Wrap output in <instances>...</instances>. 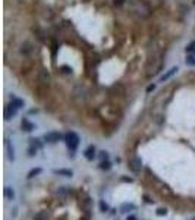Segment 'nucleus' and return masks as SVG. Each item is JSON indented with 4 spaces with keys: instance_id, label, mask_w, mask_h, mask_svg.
<instances>
[{
    "instance_id": "nucleus-37",
    "label": "nucleus",
    "mask_w": 195,
    "mask_h": 220,
    "mask_svg": "<svg viewBox=\"0 0 195 220\" xmlns=\"http://www.w3.org/2000/svg\"><path fill=\"white\" fill-rule=\"evenodd\" d=\"M154 88H156V85H154V84L148 85V87H147V92H151V91H154Z\"/></svg>"
},
{
    "instance_id": "nucleus-3",
    "label": "nucleus",
    "mask_w": 195,
    "mask_h": 220,
    "mask_svg": "<svg viewBox=\"0 0 195 220\" xmlns=\"http://www.w3.org/2000/svg\"><path fill=\"white\" fill-rule=\"evenodd\" d=\"M107 97H109V100H113V101H118V100L125 98V97H126V87H125L122 82L113 84V85L107 90Z\"/></svg>"
},
{
    "instance_id": "nucleus-14",
    "label": "nucleus",
    "mask_w": 195,
    "mask_h": 220,
    "mask_svg": "<svg viewBox=\"0 0 195 220\" xmlns=\"http://www.w3.org/2000/svg\"><path fill=\"white\" fill-rule=\"evenodd\" d=\"M47 44L50 46L51 56H53V57H56V54H57V51H59V41H57V38H56L54 35H50V37H49V43H47Z\"/></svg>"
},
{
    "instance_id": "nucleus-11",
    "label": "nucleus",
    "mask_w": 195,
    "mask_h": 220,
    "mask_svg": "<svg viewBox=\"0 0 195 220\" xmlns=\"http://www.w3.org/2000/svg\"><path fill=\"white\" fill-rule=\"evenodd\" d=\"M147 35L153 40H156L158 35H160V27L156 24V22H151V24H148V27H147Z\"/></svg>"
},
{
    "instance_id": "nucleus-19",
    "label": "nucleus",
    "mask_w": 195,
    "mask_h": 220,
    "mask_svg": "<svg viewBox=\"0 0 195 220\" xmlns=\"http://www.w3.org/2000/svg\"><path fill=\"white\" fill-rule=\"evenodd\" d=\"M5 145H6V150H8V156H9V160H15V150H13V147L11 145V142H9V140L6 138L5 140Z\"/></svg>"
},
{
    "instance_id": "nucleus-28",
    "label": "nucleus",
    "mask_w": 195,
    "mask_h": 220,
    "mask_svg": "<svg viewBox=\"0 0 195 220\" xmlns=\"http://www.w3.org/2000/svg\"><path fill=\"white\" fill-rule=\"evenodd\" d=\"M49 219V214H47V211H40L35 217H34V220H47Z\"/></svg>"
},
{
    "instance_id": "nucleus-13",
    "label": "nucleus",
    "mask_w": 195,
    "mask_h": 220,
    "mask_svg": "<svg viewBox=\"0 0 195 220\" xmlns=\"http://www.w3.org/2000/svg\"><path fill=\"white\" fill-rule=\"evenodd\" d=\"M18 110L19 109H16L13 104H6V107H5V119L6 121H11V119H13L16 115H18Z\"/></svg>"
},
{
    "instance_id": "nucleus-20",
    "label": "nucleus",
    "mask_w": 195,
    "mask_h": 220,
    "mask_svg": "<svg viewBox=\"0 0 195 220\" xmlns=\"http://www.w3.org/2000/svg\"><path fill=\"white\" fill-rule=\"evenodd\" d=\"M176 72H177V66H173V68H172L170 71H167V72H166V73H164V75H163V76L160 78V81H161V82H164V81L170 79V78H172V76H173V75H175Z\"/></svg>"
},
{
    "instance_id": "nucleus-5",
    "label": "nucleus",
    "mask_w": 195,
    "mask_h": 220,
    "mask_svg": "<svg viewBox=\"0 0 195 220\" xmlns=\"http://www.w3.org/2000/svg\"><path fill=\"white\" fill-rule=\"evenodd\" d=\"M35 53V44L30 40H25L21 46H19V54L24 57V59H28V57H32Z\"/></svg>"
},
{
    "instance_id": "nucleus-36",
    "label": "nucleus",
    "mask_w": 195,
    "mask_h": 220,
    "mask_svg": "<svg viewBox=\"0 0 195 220\" xmlns=\"http://www.w3.org/2000/svg\"><path fill=\"white\" fill-rule=\"evenodd\" d=\"M120 182H126V183H132V182H134V179H132V178H128V176H122V178H120Z\"/></svg>"
},
{
    "instance_id": "nucleus-29",
    "label": "nucleus",
    "mask_w": 195,
    "mask_h": 220,
    "mask_svg": "<svg viewBox=\"0 0 195 220\" xmlns=\"http://www.w3.org/2000/svg\"><path fill=\"white\" fill-rule=\"evenodd\" d=\"M156 214H157L158 217H164V216H167V208H164V207H158V208L156 210Z\"/></svg>"
},
{
    "instance_id": "nucleus-24",
    "label": "nucleus",
    "mask_w": 195,
    "mask_h": 220,
    "mask_svg": "<svg viewBox=\"0 0 195 220\" xmlns=\"http://www.w3.org/2000/svg\"><path fill=\"white\" fill-rule=\"evenodd\" d=\"M99 169H101V170H110L112 169V163L109 160H101L100 164H99Z\"/></svg>"
},
{
    "instance_id": "nucleus-22",
    "label": "nucleus",
    "mask_w": 195,
    "mask_h": 220,
    "mask_svg": "<svg viewBox=\"0 0 195 220\" xmlns=\"http://www.w3.org/2000/svg\"><path fill=\"white\" fill-rule=\"evenodd\" d=\"M41 173H43V169H41V167H34V169H31V170L28 172L27 178H28V179H32V178H35V176L41 175Z\"/></svg>"
},
{
    "instance_id": "nucleus-2",
    "label": "nucleus",
    "mask_w": 195,
    "mask_h": 220,
    "mask_svg": "<svg viewBox=\"0 0 195 220\" xmlns=\"http://www.w3.org/2000/svg\"><path fill=\"white\" fill-rule=\"evenodd\" d=\"M37 68H35V62L32 60V57L24 59L22 63L19 65V73L24 79H30L34 73H35Z\"/></svg>"
},
{
    "instance_id": "nucleus-12",
    "label": "nucleus",
    "mask_w": 195,
    "mask_h": 220,
    "mask_svg": "<svg viewBox=\"0 0 195 220\" xmlns=\"http://www.w3.org/2000/svg\"><path fill=\"white\" fill-rule=\"evenodd\" d=\"M139 57H134V59H131L129 60V65H128V69H126V75H131V73H134V72H137V71H139L141 69V65H139Z\"/></svg>"
},
{
    "instance_id": "nucleus-7",
    "label": "nucleus",
    "mask_w": 195,
    "mask_h": 220,
    "mask_svg": "<svg viewBox=\"0 0 195 220\" xmlns=\"http://www.w3.org/2000/svg\"><path fill=\"white\" fill-rule=\"evenodd\" d=\"M70 97H72L73 100L82 101V100H85V98L88 97V91H87V88H85L82 84H76V85L73 87V90H72Z\"/></svg>"
},
{
    "instance_id": "nucleus-8",
    "label": "nucleus",
    "mask_w": 195,
    "mask_h": 220,
    "mask_svg": "<svg viewBox=\"0 0 195 220\" xmlns=\"http://www.w3.org/2000/svg\"><path fill=\"white\" fill-rule=\"evenodd\" d=\"M34 82H40V84H44V85H50L51 82V76L49 73V71L46 69H38L34 75Z\"/></svg>"
},
{
    "instance_id": "nucleus-10",
    "label": "nucleus",
    "mask_w": 195,
    "mask_h": 220,
    "mask_svg": "<svg viewBox=\"0 0 195 220\" xmlns=\"http://www.w3.org/2000/svg\"><path fill=\"white\" fill-rule=\"evenodd\" d=\"M128 167H129L134 173H138V172H141V169H142V160L135 156V157H132V159L128 161Z\"/></svg>"
},
{
    "instance_id": "nucleus-40",
    "label": "nucleus",
    "mask_w": 195,
    "mask_h": 220,
    "mask_svg": "<svg viewBox=\"0 0 195 220\" xmlns=\"http://www.w3.org/2000/svg\"><path fill=\"white\" fill-rule=\"evenodd\" d=\"M12 216H13V217H16V216H18V208H13V213H12Z\"/></svg>"
},
{
    "instance_id": "nucleus-38",
    "label": "nucleus",
    "mask_w": 195,
    "mask_h": 220,
    "mask_svg": "<svg viewBox=\"0 0 195 220\" xmlns=\"http://www.w3.org/2000/svg\"><path fill=\"white\" fill-rule=\"evenodd\" d=\"M38 113V109H31L30 110V115H37Z\"/></svg>"
},
{
    "instance_id": "nucleus-35",
    "label": "nucleus",
    "mask_w": 195,
    "mask_h": 220,
    "mask_svg": "<svg viewBox=\"0 0 195 220\" xmlns=\"http://www.w3.org/2000/svg\"><path fill=\"white\" fill-rule=\"evenodd\" d=\"M142 200H144L147 204H154V202H156V201H154L151 197H148V195H142Z\"/></svg>"
},
{
    "instance_id": "nucleus-1",
    "label": "nucleus",
    "mask_w": 195,
    "mask_h": 220,
    "mask_svg": "<svg viewBox=\"0 0 195 220\" xmlns=\"http://www.w3.org/2000/svg\"><path fill=\"white\" fill-rule=\"evenodd\" d=\"M50 95H51V88H50V85H44V84H40V82H34L32 97H34L37 101H46Z\"/></svg>"
},
{
    "instance_id": "nucleus-32",
    "label": "nucleus",
    "mask_w": 195,
    "mask_h": 220,
    "mask_svg": "<svg viewBox=\"0 0 195 220\" xmlns=\"http://www.w3.org/2000/svg\"><path fill=\"white\" fill-rule=\"evenodd\" d=\"M126 2H128V0H113V6H116V8H122Z\"/></svg>"
},
{
    "instance_id": "nucleus-23",
    "label": "nucleus",
    "mask_w": 195,
    "mask_h": 220,
    "mask_svg": "<svg viewBox=\"0 0 195 220\" xmlns=\"http://www.w3.org/2000/svg\"><path fill=\"white\" fill-rule=\"evenodd\" d=\"M5 197H6L9 201H13V200H15V191H13V188L5 186Z\"/></svg>"
},
{
    "instance_id": "nucleus-16",
    "label": "nucleus",
    "mask_w": 195,
    "mask_h": 220,
    "mask_svg": "<svg viewBox=\"0 0 195 220\" xmlns=\"http://www.w3.org/2000/svg\"><path fill=\"white\" fill-rule=\"evenodd\" d=\"M21 128H22V131H25V132H32V131L35 129V125H34L31 121H28L27 118H22Z\"/></svg>"
},
{
    "instance_id": "nucleus-4",
    "label": "nucleus",
    "mask_w": 195,
    "mask_h": 220,
    "mask_svg": "<svg viewBox=\"0 0 195 220\" xmlns=\"http://www.w3.org/2000/svg\"><path fill=\"white\" fill-rule=\"evenodd\" d=\"M63 140H65V142H66V145H68L69 156L73 157L75 153H76V150H78V147H79V135H78L76 132H73V131H69V132L65 134V138H63Z\"/></svg>"
},
{
    "instance_id": "nucleus-33",
    "label": "nucleus",
    "mask_w": 195,
    "mask_h": 220,
    "mask_svg": "<svg viewBox=\"0 0 195 220\" xmlns=\"http://www.w3.org/2000/svg\"><path fill=\"white\" fill-rule=\"evenodd\" d=\"M194 50H195V41L189 43V44L186 46V49H185V51H186V53H191V51H194Z\"/></svg>"
},
{
    "instance_id": "nucleus-42",
    "label": "nucleus",
    "mask_w": 195,
    "mask_h": 220,
    "mask_svg": "<svg viewBox=\"0 0 195 220\" xmlns=\"http://www.w3.org/2000/svg\"><path fill=\"white\" fill-rule=\"evenodd\" d=\"M192 220H195V217H194V219H192Z\"/></svg>"
},
{
    "instance_id": "nucleus-15",
    "label": "nucleus",
    "mask_w": 195,
    "mask_h": 220,
    "mask_svg": "<svg viewBox=\"0 0 195 220\" xmlns=\"http://www.w3.org/2000/svg\"><path fill=\"white\" fill-rule=\"evenodd\" d=\"M84 157L88 160V161H94V159L97 157V154H95V147L94 145H88L85 150H84Z\"/></svg>"
},
{
    "instance_id": "nucleus-30",
    "label": "nucleus",
    "mask_w": 195,
    "mask_h": 220,
    "mask_svg": "<svg viewBox=\"0 0 195 220\" xmlns=\"http://www.w3.org/2000/svg\"><path fill=\"white\" fill-rule=\"evenodd\" d=\"M37 151H38V148H37L35 145H30V148H28V156H30V157H34V156H37Z\"/></svg>"
},
{
    "instance_id": "nucleus-41",
    "label": "nucleus",
    "mask_w": 195,
    "mask_h": 220,
    "mask_svg": "<svg viewBox=\"0 0 195 220\" xmlns=\"http://www.w3.org/2000/svg\"><path fill=\"white\" fill-rule=\"evenodd\" d=\"M192 3H194V5H195V0H194V2H192Z\"/></svg>"
},
{
    "instance_id": "nucleus-34",
    "label": "nucleus",
    "mask_w": 195,
    "mask_h": 220,
    "mask_svg": "<svg viewBox=\"0 0 195 220\" xmlns=\"http://www.w3.org/2000/svg\"><path fill=\"white\" fill-rule=\"evenodd\" d=\"M99 157H100L101 160H109V153H107V151H100Z\"/></svg>"
},
{
    "instance_id": "nucleus-9",
    "label": "nucleus",
    "mask_w": 195,
    "mask_h": 220,
    "mask_svg": "<svg viewBox=\"0 0 195 220\" xmlns=\"http://www.w3.org/2000/svg\"><path fill=\"white\" fill-rule=\"evenodd\" d=\"M62 138H65V137H62V134H60V132H57V131H51V132H47V134L44 135V142L56 144V142H59Z\"/></svg>"
},
{
    "instance_id": "nucleus-21",
    "label": "nucleus",
    "mask_w": 195,
    "mask_h": 220,
    "mask_svg": "<svg viewBox=\"0 0 195 220\" xmlns=\"http://www.w3.org/2000/svg\"><path fill=\"white\" fill-rule=\"evenodd\" d=\"M11 104H13L16 109H22V107H24V100H21V98H18V97H15V95H12V97H11Z\"/></svg>"
},
{
    "instance_id": "nucleus-18",
    "label": "nucleus",
    "mask_w": 195,
    "mask_h": 220,
    "mask_svg": "<svg viewBox=\"0 0 195 220\" xmlns=\"http://www.w3.org/2000/svg\"><path fill=\"white\" fill-rule=\"evenodd\" d=\"M135 208H137V207H135L132 202H123V204L120 205L119 211L123 213V214H126V213H129V211H132V210H135Z\"/></svg>"
},
{
    "instance_id": "nucleus-17",
    "label": "nucleus",
    "mask_w": 195,
    "mask_h": 220,
    "mask_svg": "<svg viewBox=\"0 0 195 220\" xmlns=\"http://www.w3.org/2000/svg\"><path fill=\"white\" fill-rule=\"evenodd\" d=\"M53 173L59 175V176H65V178H72L73 176V172L70 169H54Z\"/></svg>"
},
{
    "instance_id": "nucleus-27",
    "label": "nucleus",
    "mask_w": 195,
    "mask_h": 220,
    "mask_svg": "<svg viewBox=\"0 0 195 220\" xmlns=\"http://www.w3.org/2000/svg\"><path fill=\"white\" fill-rule=\"evenodd\" d=\"M30 144H31V145H35L38 150H41V148H43V145H44V144L41 142V140H40V138H31V140H30Z\"/></svg>"
},
{
    "instance_id": "nucleus-39",
    "label": "nucleus",
    "mask_w": 195,
    "mask_h": 220,
    "mask_svg": "<svg viewBox=\"0 0 195 220\" xmlns=\"http://www.w3.org/2000/svg\"><path fill=\"white\" fill-rule=\"evenodd\" d=\"M126 220H137V217L134 216V214H131V216H128V219Z\"/></svg>"
},
{
    "instance_id": "nucleus-26",
    "label": "nucleus",
    "mask_w": 195,
    "mask_h": 220,
    "mask_svg": "<svg viewBox=\"0 0 195 220\" xmlns=\"http://www.w3.org/2000/svg\"><path fill=\"white\" fill-rule=\"evenodd\" d=\"M99 207H100V211H101V213H107V211H110V207H109V204H107L104 200H100Z\"/></svg>"
},
{
    "instance_id": "nucleus-6",
    "label": "nucleus",
    "mask_w": 195,
    "mask_h": 220,
    "mask_svg": "<svg viewBox=\"0 0 195 220\" xmlns=\"http://www.w3.org/2000/svg\"><path fill=\"white\" fill-rule=\"evenodd\" d=\"M31 32L34 34V37H35V40H37L38 43H41V44H47V43H49V37H50V35H47V32H46L38 24H34V25L31 27Z\"/></svg>"
},
{
    "instance_id": "nucleus-25",
    "label": "nucleus",
    "mask_w": 195,
    "mask_h": 220,
    "mask_svg": "<svg viewBox=\"0 0 195 220\" xmlns=\"http://www.w3.org/2000/svg\"><path fill=\"white\" fill-rule=\"evenodd\" d=\"M59 72L63 73V75H70L72 73V68L68 66V65H62V66H59Z\"/></svg>"
},
{
    "instance_id": "nucleus-31",
    "label": "nucleus",
    "mask_w": 195,
    "mask_h": 220,
    "mask_svg": "<svg viewBox=\"0 0 195 220\" xmlns=\"http://www.w3.org/2000/svg\"><path fill=\"white\" fill-rule=\"evenodd\" d=\"M186 65L188 66H195V57L194 56H186Z\"/></svg>"
}]
</instances>
